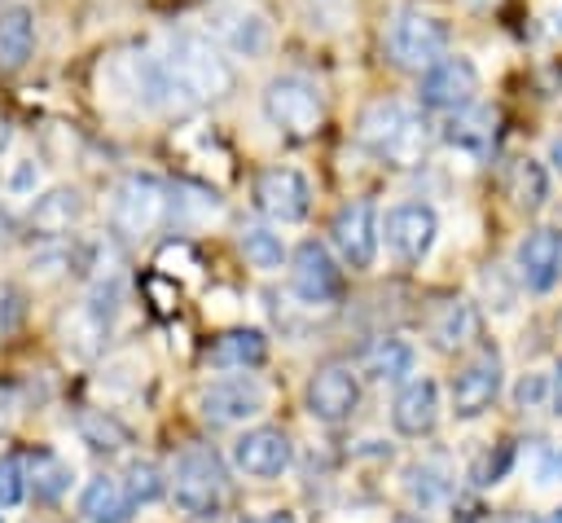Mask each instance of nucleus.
Returning <instances> with one entry per match:
<instances>
[{"instance_id": "nucleus-35", "label": "nucleus", "mask_w": 562, "mask_h": 523, "mask_svg": "<svg viewBox=\"0 0 562 523\" xmlns=\"http://www.w3.org/2000/svg\"><path fill=\"white\" fill-rule=\"evenodd\" d=\"M558 479H562V448H553L540 466V483H558Z\"/></svg>"}, {"instance_id": "nucleus-5", "label": "nucleus", "mask_w": 562, "mask_h": 523, "mask_svg": "<svg viewBox=\"0 0 562 523\" xmlns=\"http://www.w3.org/2000/svg\"><path fill=\"white\" fill-rule=\"evenodd\" d=\"M171 492H176V505L189 510V514H215L224 492H228V470H224V457L211 448V444H189L176 466H171Z\"/></svg>"}, {"instance_id": "nucleus-31", "label": "nucleus", "mask_w": 562, "mask_h": 523, "mask_svg": "<svg viewBox=\"0 0 562 523\" xmlns=\"http://www.w3.org/2000/svg\"><path fill=\"white\" fill-rule=\"evenodd\" d=\"M123 483H127V497H132V501H158V497L167 492L162 470H158L154 461H132Z\"/></svg>"}, {"instance_id": "nucleus-43", "label": "nucleus", "mask_w": 562, "mask_h": 523, "mask_svg": "<svg viewBox=\"0 0 562 523\" xmlns=\"http://www.w3.org/2000/svg\"><path fill=\"white\" fill-rule=\"evenodd\" d=\"M329 4H334V0H329Z\"/></svg>"}, {"instance_id": "nucleus-8", "label": "nucleus", "mask_w": 562, "mask_h": 523, "mask_svg": "<svg viewBox=\"0 0 562 523\" xmlns=\"http://www.w3.org/2000/svg\"><path fill=\"white\" fill-rule=\"evenodd\" d=\"M479 97V70L470 57L461 53H443L439 62H430L417 79V101L426 110H439V114H452L461 105H470Z\"/></svg>"}, {"instance_id": "nucleus-17", "label": "nucleus", "mask_w": 562, "mask_h": 523, "mask_svg": "<svg viewBox=\"0 0 562 523\" xmlns=\"http://www.w3.org/2000/svg\"><path fill=\"white\" fill-rule=\"evenodd\" d=\"M518 277L527 290H549L562 277V233L558 229H531L514 251Z\"/></svg>"}, {"instance_id": "nucleus-37", "label": "nucleus", "mask_w": 562, "mask_h": 523, "mask_svg": "<svg viewBox=\"0 0 562 523\" xmlns=\"http://www.w3.org/2000/svg\"><path fill=\"white\" fill-rule=\"evenodd\" d=\"M544 391V378H522V387H518V404H527V400H536Z\"/></svg>"}, {"instance_id": "nucleus-40", "label": "nucleus", "mask_w": 562, "mask_h": 523, "mask_svg": "<svg viewBox=\"0 0 562 523\" xmlns=\"http://www.w3.org/2000/svg\"><path fill=\"white\" fill-rule=\"evenodd\" d=\"M549 523H562V510H553V519H549Z\"/></svg>"}, {"instance_id": "nucleus-2", "label": "nucleus", "mask_w": 562, "mask_h": 523, "mask_svg": "<svg viewBox=\"0 0 562 523\" xmlns=\"http://www.w3.org/2000/svg\"><path fill=\"white\" fill-rule=\"evenodd\" d=\"M360 145L391 167H413L430 145V127L404 101H373L360 114Z\"/></svg>"}, {"instance_id": "nucleus-20", "label": "nucleus", "mask_w": 562, "mask_h": 523, "mask_svg": "<svg viewBox=\"0 0 562 523\" xmlns=\"http://www.w3.org/2000/svg\"><path fill=\"white\" fill-rule=\"evenodd\" d=\"M83 211H88L83 193L61 185V189H48L44 198H35V207H31V229H35L40 237H61V233H70V229L83 220Z\"/></svg>"}, {"instance_id": "nucleus-4", "label": "nucleus", "mask_w": 562, "mask_h": 523, "mask_svg": "<svg viewBox=\"0 0 562 523\" xmlns=\"http://www.w3.org/2000/svg\"><path fill=\"white\" fill-rule=\"evenodd\" d=\"M263 119L290 136V141H312L325 123V101L321 88L303 75H277L263 84Z\"/></svg>"}, {"instance_id": "nucleus-1", "label": "nucleus", "mask_w": 562, "mask_h": 523, "mask_svg": "<svg viewBox=\"0 0 562 523\" xmlns=\"http://www.w3.org/2000/svg\"><path fill=\"white\" fill-rule=\"evenodd\" d=\"M167 66L171 88L180 92L184 105H202V101H220L233 92V62L224 57V48L206 35V31H171L167 48L158 53Z\"/></svg>"}, {"instance_id": "nucleus-9", "label": "nucleus", "mask_w": 562, "mask_h": 523, "mask_svg": "<svg viewBox=\"0 0 562 523\" xmlns=\"http://www.w3.org/2000/svg\"><path fill=\"white\" fill-rule=\"evenodd\" d=\"M378 233L386 237V246H391L395 259L422 264V259L430 255L435 237H439V215H435V207H426V202H395V207L382 215Z\"/></svg>"}, {"instance_id": "nucleus-41", "label": "nucleus", "mask_w": 562, "mask_h": 523, "mask_svg": "<svg viewBox=\"0 0 562 523\" xmlns=\"http://www.w3.org/2000/svg\"><path fill=\"white\" fill-rule=\"evenodd\" d=\"M558 233H562V220H558Z\"/></svg>"}, {"instance_id": "nucleus-27", "label": "nucleus", "mask_w": 562, "mask_h": 523, "mask_svg": "<svg viewBox=\"0 0 562 523\" xmlns=\"http://www.w3.org/2000/svg\"><path fill=\"white\" fill-rule=\"evenodd\" d=\"M364 374L378 382H400L404 374H413V347L404 338H378L364 347Z\"/></svg>"}, {"instance_id": "nucleus-33", "label": "nucleus", "mask_w": 562, "mask_h": 523, "mask_svg": "<svg viewBox=\"0 0 562 523\" xmlns=\"http://www.w3.org/2000/svg\"><path fill=\"white\" fill-rule=\"evenodd\" d=\"M22 316H26V294H22L18 286L0 281V334L18 330V325H22Z\"/></svg>"}, {"instance_id": "nucleus-25", "label": "nucleus", "mask_w": 562, "mask_h": 523, "mask_svg": "<svg viewBox=\"0 0 562 523\" xmlns=\"http://www.w3.org/2000/svg\"><path fill=\"white\" fill-rule=\"evenodd\" d=\"M505 193L514 198V207L522 211H540L549 202V171L536 158H514L505 171Z\"/></svg>"}, {"instance_id": "nucleus-34", "label": "nucleus", "mask_w": 562, "mask_h": 523, "mask_svg": "<svg viewBox=\"0 0 562 523\" xmlns=\"http://www.w3.org/2000/svg\"><path fill=\"white\" fill-rule=\"evenodd\" d=\"M509 461H514V444L505 439V444H496V457L487 453V457L474 466V483H483V488H487V483H501V475L509 470Z\"/></svg>"}, {"instance_id": "nucleus-10", "label": "nucleus", "mask_w": 562, "mask_h": 523, "mask_svg": "<svg viewBox=\"0 0 562 523\" xmlns=\"http://www.w3.org/2000/svg\"><path fill=\"white\" fill-rule=\"evenodd\" d=\"M329 242L342 255V264L369 268L373 255H378V215H373V202L369 198L342 202L334 211V220H329Z\"/></svg>"}, {"instance_id": "nucleus-42", "label": "nucleus", "mask_w": 562, "mask_h": 523, "mask_svg": "<svg viewBox=\"0 0 562 523\" xmlns=\"http://www.w3.org/2000/svg\"><path fill=\"white\" fill-rule=\"evenodd\" d=\"M0 523H4V519H0Z\"/></svg>"}, {"instance_id": "nucleus-12", "label": "nucleus", "mask_w": 562, "mask_h": 523, "mask_svg": "<svg viewBox=\"0 0 562 523\" xmlns=\"http://www.w3.org/2000/svg\"><path fill=\"white\" fill-rule=\"evenodd\" d=\"M255 207L277 224H299L312 207V189L294 167H263L255 176Z\"/></svg>"}, {"instance_id": "nucleus-24", "label": "nucleus", "mask_w": 562, "mask_h": 523, "mask_svg": "<svg viewBox=\"0 0 562 523\" xmlns=\"http://www.w3.org/2000/svg\"><path fill=\"white\" fill-rule=\"evenodd\" d=\"M31 48H35V18H31V9H22V4L4 9L0 13V70L26 66Z\"/></svg>"}, {"instance_id": "nucleus-26", "label": "nucleus", "mask_w": 562, "mask_h": 523, "mask_svg": "<svg viewBox=\"0 0 562 523\" xmlns=\"http://www.w3.org/2000/svg\"><path fill=\"white\" fill-rule=\"evenodd\" d=\"M75 431H79V439H83L92 453H123V448L132 444V431H127L114 413H105V409H83V413L75 418Z\"/></svg>"}, {"instance_id": "nucleus-29", "label": "nucleus", "mask_w": 562, "mask_h": 523, "mask_svg": "<svg viewBox=\"0 0 562 523\" xmlns=\"http://www.w3.org/2000/svg\"><path fill=\"white\" fill-rule=\"evenodd\" d=\"M237 251L246 255V264H250V268H263V272L281 268V259H285L281 237H277L272 229H263V224H246V229L237 233Z\"/></svg>"}, {"instance_id": "nucleus-3", "label": "nucleus", "mask_w": 562, "mask_h": 523, "mask_svg": "<svg viewBox=\"0 0 562 523\" xmlns=\"http://www.w3.org/2000/svg\"><path fill=\"white\" fill-rule=\"evenodd\" d=\"M176 211V193L167 180L149 176V171H132L114 185L110 193V229L123 242H140L149 233H158Z\"/></svg>"}, {"instance_id": "nucleus-23", "label": "nucleus", "mask_w": 562, "mask_h": 523, "mask_svg": "<svg viewBox=\"0 0 562 523\" xmlns=\"http://www.w3.org/2000/svg\"><path fill=\"white\" fill-rule=\"evenodd\" d=\"M132 497H127V483L114 479V475H97L88 479L83 497H79V510L88 523H127L132 519Z\"/></svg>"}, {"instance_id": "nucleus-11", "label": "nucleus", "mask_w": 562, "mask_h": 523, "mask_svg": "<svg viewBox=\"0 0 562 523\" xmlns=\"http://www.w3.org/2000/svg\"><path fill=\"white\" fill-rule=\"evenodd\" d=\"M496 396H501V352L496 347H479L452 374V413L457 418H479L483 409H492Z\"/></svg>"}, {"instance_id": "nucleus-13", "label": "nucleus", "mask_w": 562, "mask_h": 523, "mask_svg": "<svg viewBox=\"0 0 562 523\" xmlns=\"http://www.w3.org/2000/svg\"><path fill=\"white\" fill-rule=\"evenodd\" d=\"M290 290H294L303 303H334V299L342 294V272H338L334 255H329L321 242L294 246V259H290Z\"/></svg>"}, {"instance_id": "nucleus-7", "label": "nucleus", "mask_w": 562, "mask_h": 523, "mask_svg": "<svg viewBox=\"0 0 562 523\" xmlns=\"http://www.w3.org/2000/svg\"><path fill=\"white\" fill-rule=\"evenodd\" d=\"M382 40H386V57L404 70H417V75L448 53V26L435 13H422V9H400L386 22Z\"/></svg>"}, {"instance_id": "nucleus-19", "label": "nucleus", "mask_w": 562, "mask_h": 523, "mask_svg": "<svg viewBox=\"0 0 562 523\" xmlns=\"http://www.w3.org/2000/svg\"><path fill=\"white\" fill-rule=\"evenodd\" d=\"M439 418V387L430 378H413L400 387L395 404H391V426L400 435H426Z\"/></svg>"}, {"instance_id": "nucleus-28", "label": "nucleus", "mask_w": 562, "mask_h": 523, "mask_svg": "<svg viewBox=\"0 0 562 523\" xmlns=\"http://www.w3.org/2000/svg\"><path fill=\"white\" fill-rule=\"evenodd\" d=\"M26 483L35 488V501H57V497L70 488V466H66L53 448H35V453H31Z\"/></svg>"}, {"instance_id": "nucleus-32", "label": "nucleus", "mask_w": 562, "mask_h": 523, "mask_svg": "<svg viewBox=\"0 0 562 523\" xmlns=\"http://www.w3.org/2000/svg\"><path fill=\"white\" fill-rule=\"evenodd\" d=\"M26 497V470L13 453H0V505H18Z\"/></svg>"}, {"instance_id": "nucleus-14", "label": "nucleus", "mask_w": 562, "mask_h": 523, "mask_svg": "<svg viewBox=\"0 0 562 523\" xmlns=\"http://www.w3.org/2000/svg\"><path fill=\"white\" fill-rule=\"evenodd\" d=\"M307 413L312 418H321V422H329V426H338V422H347L351 413H356V404H360V382H356V374L347 369V365H325V369H316L312 378H307Z\"/></svg>"}, {"instance_id": "nucleus-22", "label": "nucleus", "mask_w": 562, "mask_h": 523, "mask_svg": "<svg viewBox=\"0 0 562 523\" xmlns=\"http://www.w3.org/2000/svg\"><path fill=\"white\" fill-rule=\"evenodd\" d=\"M263 356H268V338L259 330H246V325L215 334L206 347V360L215 369H255V365H263Z\"/></svg>"}, {"instance_id": "nucleus-18", "label": "nucleus", "mask_w": 562, "mask_h": 523, "mask_svg": "<svg viewBox=\"0 0 562 523\" xmlns=\"http://www.w3.org/2000/svg\"><path fill=\"white\" fill-rule=\"evenodd\" d=\"M496 136H501V114H496L492 105H479V101L452 110L448 123H443V141H448L452 149H461V154H474V158L492 154Z\"/></svg>"}, {"instance_id": "nucleus-30", "label": "nucleus", "mask_w": 562, "mask_h": 523, "mask_svg": "<svg viewBox=\"0 0 562 523\" xmlns=\"http://www.w3.org/2000/svg\"><path fill=\"white\" fill-rule=\"evenodd\" d=\"M404 488H408V497H413V501H422V505H435V501H443V497H448V470H443L439 461H422V466H408V475H404Z\"/></svg>"}, {"instance_id": "nucleus-6", "label": "nucleus", "mask_w": 562, "mask_h": 523, "mask_svg": "<svg viewBox=\"0 0 562 523\" xmlns=\"http://www.w3.org/2000/svg\"><path fill=\"white\" fill-rule=\"evenodd\" d=\"M206 35L233 57H263L272 48V22L255 0H220L206 13Z\"/></svg>"}, {"instance_id": "nucleus-36", "label": "nucleus", "mask_w": 562, "mask_h": 523, "mask_svg": "<svg viewBox=\"0 0 562 523\" xmlns=\"http://www.w3.org/2000/svg\"><path fill=\"white\" fill-rule=\"evenodd\" d=\"M549 404L553 413H562V360L553 365V378H549Z\"/></svg>"}, {"instance_id": "nucleus-15", "label": "nucleus", "mask_w": 562, "mask_h": 523, "mask_svg": "<svg viewBox=\"0 0 562 523\" xmlns=\"http://www.w3.org/2000/svg\"><path fill=\"white\" fill-rule=\"evenodd\" d=\"M198 409L206 422L215 426H228V422H246L255 413H263V387L255 378H224V382H211L202 396H198Z\"/></svg>"}, {"instance_id": "nucleus-38", "label": "nucleus", "mask_w": 562, "mask_h": 523, "mask_svg": "<svg viewBox=\"0 0 562 523\" xmlns=\"http://www.w3.org/2000/svg\"><path fill=\"white\" fill-rule=\"evenodd\" d=\"M246 523H294V514H290V510H272V514H255V519H246Z\"/></svg>"}, {"instance_id": "nucleus-16", "label": "nucleus", "mask_w": 562, "mask_h": 523, "mask_svg": "<svg viewBox=\"0 0 562 523\" xmlns=\"http://www.w3.org/2000/svg\"><path fill=\"white\" fill-rule=\"evenodd\" d=\"M290 457H294V448H290L285 431H277V426H255V431L233 439V466L255 475V479L281 475L290 466Z\"/></svg>"}, {"instance_id": "nucleus-21", "label": "nucleus", "mask_w": 562, "mask_h": 523, "mask_svg": "<svg viewBox=\"0 0 562 523\" xmlns=\"http://www.w3.org/2000/svg\"><path fill=\"white\" fill-rule=\"evenodd\" d=\"M474 330H479V321H474V308L465 303V299H443L435 312H430V321H426V334H430V347L435 352H461L470 338H474Z\"/></svg>"}, {"instance_id": "nucleus-39", "label": "nucleus", "mask_w": 562, "mask_h": 523, "mask_svg": "<svg viewBox=\"0 0 562 523\" xmlns=\"http://www.w3.org/2000/svg\"><path fill=\"white\" fill-rule=\"evenodd\" d=\"M549 163H553V171H562V136L549 145Z\"/></svg>"}]
</instances>
